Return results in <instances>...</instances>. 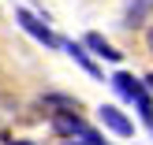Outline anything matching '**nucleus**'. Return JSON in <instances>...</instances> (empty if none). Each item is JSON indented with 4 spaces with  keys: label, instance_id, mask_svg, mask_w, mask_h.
Wrapping results in <instances>:
<instances>
[{
    "label": "nucleus",
    "instance_id": "obj_13",
    "mask_svg": "<svg viewBox=\"0 0 153 145\" xmlns=\"http://www.w3.org/2000/svg\"><path fill=\"white\" fill-rule=\"evenodd\" d=\"M64 145H75V141H64Z\"/></svg>",
    "mask_w": 153,
    "mask_h": 145
},
{
    "label": "nucleus",
    "instance_id": "obj_6",
    "mask_svg": "<svg viewBox=\"0 0 153 145\" xmlns=\"http://www.w3.org/2000/svg\"><path fill=\"white\" fill-rule=\"evenodd\" d=\"M146 15H153V0H134V4L127 7V26H142Z\"/></svg>",
    "mask_w": 153,
    "mask_h": 145
},
{
    "label": "nucleus",
    "instance_id": "obj_7",
    "mask_svg": "<svg viewBox=\"0 0 153 145\" xmlns=\"http://www.w3.org/2000/svg\"><path fill=\"white\" fill-rule=\"evenodd\" d=\"M60 45H64V49H67V52H71V56H75V60H79V63H82V67H86V71H90V74H94V78H97V67H94V63H90V56H86V49H82V45H75V41H60Z\"/></svg>",
    "mask_w": 153,
    "mask_h": 145
},
{
    "label": "nucleus",
    "instance_id": "obj_2",
    "mask_svg": "<svg viewBox=\"0 0 153 145\" xmlns=\"http://www.w3.org/2000/svg\"><path fill=\"white\" fill-rule=\"evenodd\" d=\"M19 26L26 30L30 37H37V41H41V45H49V49H56V45H60L56 37H52V30L45 26L41 19H34V15H30V11H22V7H19Z\"/></svg>",
    "mask_w": 153,
    "mask_h": 145
},
{
    "label": "nucleus",
    "instance_id": "obj_10",
    "mask_svg": "<svg viewBox=\"0 0 153 145\" xmlns=\"http://www.w3.org/2000/svg\"><path fill=\"white\" fill-rule=\"evenodd\" d=\"M146 45H149V52H153V30H149V34H146Z\"/></svg>",
    "mask_w": 153,
    "mask_h": 145
},
{
    "label": "nucleus",
    "instance_id": "obj_8",
    "mask_svg": "<svg viewBox=\"0 0 153 145\" xmlns=\"http://www.w3.org/2000/svg\"><path fill=\"white\" fill-rule=\"evenodd\" d=\"M134 104H138V116H142V123H153V101H149V93L142 89L138 97H134Z\"/></svg>",
    "mask_w": 153,
    "mask_h": 145
},
{
    "label": "nucleus",
    "instance_id": "obj_3",
    "mask_svg": "<svg viewBox=\"0 0 153 145\" xmlns=\"http://www.w3.org/2000/svg\"><path fill=\"white\" fill-rule=\"evenodd\" d=\"M82 127H86V123L79 119V108H64V112H56V116H52V130H56L60 138H75Z\"/></svg>",
    "mask_w": 153,
    "mask_h": 145
},
{
    "label": "nucleus",
    "instance_id": "obj_1",
    "mask_svg": "<svg viewBox=\"0 0 153 145\" xmlns=\"http://www.w3.org/2000/svg\"><path fill=\"white\" fill-rule=\"evenodd\" d=\"M97 119H101L112 134H120V138H131V134H134V123L116 108V104H101V108H97Z\"/></svg>",
    "mask_w": 153,
    "mask_h": 145
},
{
    "label": "nucleus",
    "instance_id": "obj_12",
    "mask_svg": "<svg viewBox=\"0 0 153 145\" xmlns=\"http://www.w3.org/2000/svg\"><path fill=\"white\" fill-rule=\"evenodd\" d=\"M146 82H149V89H153V74H149V78H146Z\"/></svg>",
    "mask_w": 153,
    "mask_h": 145
},
{
    "label": "nucleus",
    "instance_id": "obj_5",
    "mask_svg": "<svg viewBox=\"0 0 153 145\" xmlns=\"http://www.w3.org/2000/svg\"><path fill=\"white\" fill-rule=\"evenodd\" d=\"M86 45H90V49L97 52V56H105V60H112V63H116V60L123 56V52H116V49H112V45L105 41L101 34H86Z\"/></svg>",
    "mask_w": 153,
    "mask_h": 145
},
{
    "label": "nucleus",
    "instance_id": "obj_9",
    "mask_svg": "<svg viewBox=\"0 0 153 145\" xmlns=\"http://www.w3.org/2000/svg\"><path fill=\"white\" fill-rule=\"evenodd\" d=\"M45 104H49V108H79V101H75V97H64V93H49Z\"/></svg>",
    "mask_w": 153,
    "mask_h": 145
},
{
    "label": "nucleus",
    "instance_id": "obj_4",
    "mask_svg": "<svg viewBox=\"0 0 153 145\" xmlns=\"http://www.w3.org/2000/svg\"><path fill=\"white\" fill-rule=\"evenodd\" d=\"M112 86H116V93L123 97V101H134V97H138L142 89H146V86H142L138 78H131V74H127V71H120V74H112Z\"/></svg>",
    "mask_w": 153,
    "mask_h": 145
},
{
    "label": "nucleus",
    "instance_id": "obj_11",
    "mask_svg": "<svg viewBox=\"0 0 153 145\" xmlns=\"http://www.w3.org/2000/svg\"><path fill=\"white\" fill-rule=\"evenodd\" d=\"M11 145H34V141H11Z\"/></svg>",
    "mask_w": 153,
    "mask_h": 145
}]
</instances>
